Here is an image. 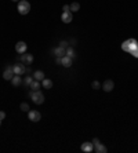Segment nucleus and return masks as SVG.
Segmentation results:
<instances>
[{
    "label": "nucleus",
    "mask_w": 138,
    "mask_h": 153,
    "mask_svg": "<svg viewBox=\"0 0 138 153\" xmlns=\"http://www.w3.org/2000/svg\"><path fill=\"white\" fill-rule=\"evenodd\" d=\"M17 10H18V13H20L21 15H26L30 11V3H29L28 0H20Z\"/></svg>",
    "instance_id": "obj_1"
},
{
    "label": "nucleus",
    "mask_w": 138,
    "mask_h": 153,
    "mask_svg": "<svg viewBox=\"0 0 138 153\" xmlns=\"http://www.w3.org/2000/svg\"><path fill=\"white\" fill-rule=\"evenodd\" d=\"M30 98H32V101H33L36 105H41L43 102H44V94H43L40 90L33 91L32 95H30Z\"/></svg>",
    "instance_id": "obj_2"
},
{
    "label": "nucleus",
    "mask_w": 138,
    "mask_h": 153,
    "mask_svg": "<svg viewBox=\"0 0 138 153\" xmlns=\"http://www.w3.org/2000/svg\"><path fill=\"white\" fill-rule=\"evenodd\" d=\"M28 117H29L30 121L37 123V121H40L41 115H40V112H37V111H29V112H28Z\"/></svg>",
    "instance_id": "obj_3"
},
{
    "label": "nucleus",
    "mask_w": 138,
    "mask_h": 153,
    "mask_svg": "<svg viewBox=\"0 0 138 153\" xmlns=\"http://www.w3.org/2000/svg\"><path fill=\"white\" fill-rule=\"evenodd\" d=\"M17 59H21L22 63H25V65H30V63L33 62V55H32V54H26V53H24L22 55L17 57Z\"/></svg>",
    "instance_id": "obj_4"
},
{
    "label": "nucleus",
    "mask_w": 138,
    "mask_h": 153,
    "mask_svg": "<svg viewBox=\"0 0 138 153\" xmlns=\"http://www.w3.org/2000/svg\"><path fill=\"white\" fill-rule=\"evenodd\" d=\"M14 77V70H13V66L11 65H7L6 70H4V73H3V79L4 80H10L11 82V79Z\"/></svg>",
    "instance_id": "obj_5"
},
{
    "label": "nucleus",
    "mask_w": 138,
    "mask_h": 153,
    "mask_svg": "<svg viewBox=\"0 0 138 153\" xmlns=\"http://www.w3.org/2000/svg\"><path fill=\"white\" fill-rule=\"evenodd\" d=\"M101 88H102L105 92H110V91L115 88V83H113V80H105L103 84L101 86Z\"/></svg>",
    "instance_id": "obj_6"
},
{
    "label": "nucleus",
    "mask_w": 138,
    "mask_h": 153,
    "mask_svg": "<svg viewBox=\"0 0 138 153\" xmlns=\"http://www.w3.org/2000/svg\"><path fill=\"white\" fill-rule=\"evenodd\" d=\"M25 63H15L13 66V70H14V75H22V73H25Z\"/></svg>",
    "instance_id": "obj_7"
},
{
    "label": "nucleus",
    "mask_w": 138,
    "mask_h": 153,
    "mask_svg": "<svg viewBox=\"0 0 138 153\" xmlns=\"http://www.w3.org/2000/svg\"><path fill=\"white\" fill-rule=\"evenodd\" d=\"M26 43L25 42H18L17 44H15V51L18 53V54H24V53H26Z\"/></svg>",
    "instance_id": "obj_8"
},
{
    "label": "nucleus",
    "mask_w": 138,
    "mask_h": 153,
    "mask_svg": "<svg viewBox=\"0 0 138 153\" xmlns=\"http://www.w3.org/2000/svg\"><path fill=\"white\" fill-rule=\"evenodd\" d=\"M73 20V17H72V11H64L61 15V21L64 24H69V22H72Z\"/></svg>",
    "instance_id": "obj_9"
},
{
    "label": "nucleus",
    "mask_w": 138,
    "mask_h": 153,
    "mask_svg": "<svg viewBox=\"0 0 138 153\" xmlns=\"http://www.w3.org/2000/svg\"><path fill=\"white\" fill-rule=\"evenodd\" d=\"M82 150L83 152H93L94 150L93 142H84V144H82Z\"/></svg>",
    "instance_id": "obj_10"
},
{
    "label": "nucleus",
    "mask_w": 138,
    "mask_h": 153,
    "mask_svg": "<svg viewBox=\"0 0 138 153\" xmlns=\"http://www.w3.org/2000/svg\"><path fill=\"white\" fill-rule=\"evenodd\" d=\"M62 66H65V68H69L70 65H72V58L68 55H64L62 57V62H61Z\"/></svg>",
    "instance_id": "obj_11"
},
{
    "label": "nucleus",
    "mask_w": 138,
    "mask_h": 153,
    "mask_svg": "<svg viewBox=\"0 0 138 153\" xmlns=\"http://www.w3.org/2000/svg\"><path fill=\"white\" fill-rule=\"evenodd\" d=\"M11 83H13V86H15V87L21 86V84H22V79H21V75H14V77L11 79Z\"/></svg>",
    "instance_id": "obj_12"
},
{
    "label": "nucleus",
    "mask_w": 138,
    "mask_h": 153,
    "mask_svg": "<svg viewBox=\"0 0 138 153\" xmlns=\"http://www.w3.org/2000/svg\"><path fill=\"white\" fill-rule=\"evenodd\" d=\"M41 84H43V87L46 88V90H50V88H53V80H50V79H43L41 80Z\"/></svg>",
    "instance_id": "obj_13"
},
{
    "label": "nucleus",
    "mask_w": 138,
    "mask_h": 153,
    "mask_svg": "<svg viewBox=\"0 0 138 153\" xmlns=\"http://www.w3.org/2000/svg\"><path fill=\"white\" fill-rule=\"evenodd\" d=\"M94 150H95L97 153H106V152H108L106 146L102 145V144H98L97 146H94Z\"/></svg>",
    "instance_id": "obj_14"
},
{
    "label": "nucleus",
    "mask_w": 138,
    "mask_h": 153,
    "mask_svg": "<svg viewBox=\"0 0 138 153\" xmlns=\"http://www.w3.org/2000/svg\"><path fill=\"white\" fill-rule=\"evenodd\" d=\"M44 77H46V76H44V72H41V70H36V72L33 73V79H34V80H39V82H41Z\"/></svg>",
    "instance_id": "obj_15"
},
{
    "label": "nucleus",
    "mask_w": 138,
    "mask_h": 153,
    "mask_svg": "<svg viewBox=\"0 0 138 153\" xmlns=\"http://www.w3.org/2000/svg\"><path fill=\"white\" fill-rule=\"evenodd\" d=\"M54 54L57 57H64L66 54V50L64 49V47H57V49L54 50Z\"/></svg>",
    "instance_id": "obj_16"
},
{
    "label": "nucleus",
    "mask_w": 138,
    "mask_h": 153,
    "mask_svg": "<svg viewBox=\"0 0 138 153\" xmlns=\"http://www.w3.org/2000/svg\"><path fill=\"white\" fill-rule=\"evenodd\" d=\"M29 87H30V90L37 91L39 88H40V83H39V80H34V79H33V82L30 83V86H29Z\"/></svg>",
    "instance_id": "obj_17"
},
{
    "label": "nucleus",
    "mask_w": 138,
    "mask_h": 153,
    "mask_svg": "<svg viewBox=\"0 0 138 153\" xmlns=\"http://www.w3.org/2000/svg\"><path fill=\"white\" fill-rule=\"evenodd\" d=\"M32 82H33V76H25V79L22 80V84H24L25 87H29Z\"/></svg>",
    "instance_id": "obj_18"
},
{
    "label": "nucleus",
    "mask_w": 138,
    "mask_h": 153,
    "mask_svg": "<svg viewBox=\"0 0 138 153\" xmlns=\"http://www.w3.org/2000/svg\"><path fill=\"white\" fill-rule=\"evenodd\" d=\"M69 8H70V11H72V13H76V11H79V10H80V4H79L77 1H73V3L69 6Z\"/></svg>",
    "instance_id": "obj_19"
},
{
    "label": "nucleus",
    "mask_w": 138,
    "mask_h": 153,
    "mask_svg": "<svg viewBox=\"0 0 138 153\" xmlns=\"http://www.w3.org/2000/svg\"><path fill=\"white\" fill-rule=\"evenodd\" d=\"M65 55H68V57H70V58H73V57L76 55L75 50L72 49V47H68V49H66V54H65Z\"/></svg>",
    "instance_id": "obj_20"
},
{
    "label": "nucleus",
    "mask_w": 138,
    "mask_h": 153,
    "mask_svg": "<svg viewBox=\"0 0 138 153\" xmlns=\"http://www.w3.org/2000/svg\"><path fill=\"white\" fill-rule=\"evenodd\" d=\"M20 108H21V111H24V112H29V111H30V109H29V105H28L26 102H22Z\"/></svg>",
    "instance_id": "obj_21"
},
{
    "label": "nucleus",
    "mask_w": 138,
    "mask_h": 153,
    "mask_svg": "<svg viewBox=\"0 0 138 153\" xmlns=\"http://www.w3.org/2000/svg\"><path fill=\"white\" fill-rule=\"evenodd\" d=\"M91 87H93V88H94V90H99V88H101V83H99V82H93V84H91Z\"/></svg>",
    "instance_id": "obj_22"
},
{
    "label": "nucleus",
    "mask_w": 138,
    "mask_h": 153,
    "mask_svg": "<svg viewBox=\"0 0 138 153\" xmlns=\"http://www.w3.org/2000/svg\"><path fill=\"white\" fill-rule=\"evenodd\" d=\"M68 46H69V43L66 42V40H62V42L60 43V47H64V49H66Z\"/></svg>",
    "instance_id": "obj_23"
},
{
    "label": "nucleus",
    "mask_w": 138,
    "mask_h": 153,
    "mask_svg": "<svg viewBox=\"0 0 138 153\" xmlns=\"http://www.w3.org/2000/svg\"><path fill=\"white\" fill-rule=\"evenodd\" d=\"M61 62H62V57H57V58H55V63H57V65H61Z\"/></svg>",
    "instance_id": "obj_24"
},
{
    "label": "nucleus",
    "mask_w": 138,
    "mask_h": 153,
    "mask_svg": "<svg viewBox=\"0 0 138 153\" xmlns=\"http://www.w3.org/2000/svg\"><path fill=\"white\" fill-rule=\"evenodd\" d=\"M91 142H93V145H94V146H97L98 144H101V142H99V139H98V138H94L93 141H91Z\"/></svg>",
    "instance_id": "obj_25"
},
{
    "label": "nucleus",
    "mask_w": 138,
    "mask_h": 153,
    "mask_svg": "<svg viewBox=\"0 0 138 153\" xmlns=\"http://www.w3.org/2000/svg\"><path fill=\"white\" fill-rule=\"evenodd\" d=\"M4 119H6V113H4V112H3V111H0V120L3 121Z\"/></svg>",
    "instance_id": "obj_26"
},
{
    "label": "nucleus",
    "mask_w": 138,
    "mask_h": 153,
    "mask_svg": "<svg viewBox=\"0 0 138 153\" xmlns=\"http://www.w3.org/2000/svg\"><path fill=\"white\" fill-rule=\"evenodd\" d=\"M62 10H64V11H70V8H69V6H68V4H65V6L62 7Z\"/></svg>",
    "instance_id": "obj_27"
},
{
    "label": "nucleus",
    "mask_w": 138,
    "mask_h": 153,
    "mask_svg": "<svg viewBox=\"0 0 138 153\" xmlns=\"http://www.w3.org/2000/svg\"><path fill=\"white\" fill-rule=\"evenodd\" d=\"M13 1H20V0H13Z\"/></svg>",
    "instance_id": "obj_28"
},
{
    "label": "nucleus",
    "mask_w": 138,
    "mask_h": 153,
    "mask_svg": "<svg viewBox=\"0 0 138 153\" xmlns=\"http://www.w3.org/2000/svg\"><path fill=\"white\" fill-rule=\"evenodd\" d=\"M0 125H1V120H0Z\"/></svg>",
    "instance_id": "obj_29"
}]
</instances>
